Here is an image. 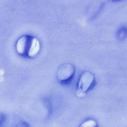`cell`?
<instances>
[{"label":"cell","mask_w":127,"mask_h":127,"mask_svg":"<svg viewBox=\"0 0 127 127\" xmlns=\"http://www.w3.org/2000/svg\"><path fill=\"white\" fill-rule=\"evenodd\" d=\"M31 37L25 36L21 37L18 40L16 45L18 52L21 54L28 52L32 40Z\"/></svg>","instance_id":"3957f363"},{"label":"cell","mask_w":127,"mask_h":127,"mask_svg":"<svg viewBox=\"0 0 127 127\" xmlns=\"http://www.w3.org/2000/svg\"><path fill=\"white\" fill-rule=\"evenodd\" d=\"M93 75L89 71L83 72L81 75L78 84L77 89L86 93L91 87L94 81Z\"/></svg>","instance_id":"6da1fadb"},{"label":"cell","mask_w":127,"mask_h":127,"mask_svg":"<svg viewBox=\"0 0 127 127\" xmlns=\"http://www.w3.org/2000/svg\"><path fill=\"white\" fill-rule=\"evenodd\" d=\"M5 119V116L3 114H0V125L2 123Z\"/></svg>","instance_id":"52a82bcc"},{"label":"cell","mask_w":127,"mask_h":127,"mask_svg":"<svg viewBox=\"0 0 127 127\" xmlns=\"http://www.w3.org/2000/svg\"><path fill=\"white\" fill-rule=\"evenodd\" d=\"M40 48V44L38 39L36 38L32 39L31 44L28 53V56L31 57L35 56L38 53Z\"/></svg>","instance_id":"277c9868"},{"label":"cell","mask_w":127,"mask_h":127,"mask_svg":"<svg viewBox=\"0 0 127 127\" xmlns=\"http://www.w3.org/2000/svg\"><path fill=\"white\" fill-rule=\"evenodd\" d=\"M74 72V66L70 64L63 65L59 69L57 72V77L61 82L66 81L71 79Z\"/></svg>","instance_id":"7a4b0ae2"},{"label":"cell","mask_w":127,"mask_h":127,"mask_svg":"<svg viewBox=\"0 0 127 127\" xmlns=\"http://www.w3.org/2000/svg\"><path fill=\"white\" fill-rule=\"evenodd\" d=\"M76 94L77 96L82 97L85 95L86 93L83 92L77 89L76 92Z\"/></svg>","instance_id":"8992f818"},{"label":"cell","mask_w":127,"mask_h":127,"mask_svg":"<svg viewBox=\"0 0 127 127\" xmlns=\"http://www.w3.org/2000/svg\"><path fill=\"white\" fill-rule=\"evenodd\" d=\"M97 125L95 121L93 120H90L83 123L81 125L80 127H96Z\"/></svg>","instance_id":"5b68a950"}]
</instances>
